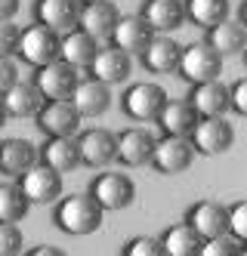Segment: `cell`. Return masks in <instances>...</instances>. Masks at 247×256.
Returning a JSON list of instances; mask_svg holds the SVG:
<instances>
[{"label": "cell", "instance_id": "obj_14", "mask_svg": "<svg viewBox=\"0 0 247 256\" xmlns=\"http://www.w3.org/2000/svg\"><path fill=\"white\" fill-rule=\"evenodd\" d=\"M81 0H37L34 4V19L37 25H47L56 34H65L71 28H78L81 19Z\"/></svg>", "mask_w": 247, "mask_h": 256}, {"label": "cell", "instance_id": "obj_19", "mask_svg": "<svg viewBox=\"0 0 247 256\" xmlns=\"http://www.w3.org/2000/svg\"><path fill=\"white\" fill-rule=\"evenodd\" d=\"M185 222L201 234V241L225 234V207L219 204V200H207V198L195 200V204L185 210Z\"/></svg>", "mask_w": 247, "mask_h": 256}, {"label": "cell", "instance_id": "obj_23", "mask_svg": "<svg viewBox=\"0 0 247 256\" xmlns=\"http://www.w3.org/2000/svg\"><path fill=\"white\" fill-rule=\"evenodd\" d=\"M44 93L37 90L34 80H22L19 78L7 93H4V105H7V114L10 118H34L44 105Z\"/></svg>", "mask_w": 247, "mask_h": 256}, {"label": "cell", "instance_id": "obj_36", "mask_svg": "<svg viewBox=\"0 0 247 256\" xmlns=\"http://www.w3.org/2000/svg\"><path fill=\"white\" fill-rule=\"evenodd\" d=\"M19 78H22V74H19V62H16V56H0V96H4Z\"/></svg>", "mask_w": 247, "mask_h": 256}, {"label": "cell", "instance_id": "obj_1", "mask_svg": "<svg viewBox=\"0 0 247 256\" xmlns=\"http://www.w3.org/2000/svg\"><path fill=\"white\" fill-rule=\"evenodd\" d=\"M102 219H105V210L93 200L90 192H78V194L62 198L56 204V213H53V222L65 234H74V238H87L93 232H99Z\"/></svg>", "mask_w": 247, "mask_h": 256}, {"label": "cell", "instance_id": "obj_24", "mask_svg": "<svg viewBox=\"0 0 247 256\" xmlns=\"http://www.w3.org/2000/svg\"><path fill=\"white\" fill-rule=\"evenodd\" d=\"M155 120L161 124V130L167 136H188L198 124V112L192 108L188 99H167Z\"/></svg>", "mask_w": 247, "mask_h": 256}, {"label": "cell", "instance_id": "obj_11", "mask_svg": "<svg viewBox=\"0 0 247 256\" xmlns=\"http://www.w3.org/2000/svg\"><path fill=\"white\" fill-rule=\"evenodd\" d=\"M34 120L47 136H78L84 118L74 112V105L68 99H47L41 105V112L34 114Z\"/></svg>", "mask_w": 247, "mask_h": 256}, {"label": "cell", "instance_id": "obj_37", "mask_svg": "<svg viewBox=\"0 0 247 256\" xmlns=\"http://www.w3.org/2000/svg\"><path fill=\"white\" fill-rule=\"evenodd\" d=\"M229 112L247 114V80H244V78H238V80L229 86Z\"/></svg>", "mask_w": 247, "mask_h": 256}, {"label": "cell", "instance_id": "obj_30", "mask_svg": "<svg viewBox=\"0 0 247 256\" xmlns=\"http://www.w3.org/2000/svg\"><path fill=\"white\" fill-rule=\"evenodd\" d=\"M31 210V200L19 182H0V222H22Z\"/></svg>", "mask_w": 247, "mask_h": 256}, {"label": "cell", "instance_id": "obj_2", "mask_svg": "<svg viewBox=\"0 0 247 256\" xmlns=\"http://www.w3.org/2000/svg\"><path fill=\"white\" fill-rule=\"evenodd\" d=\"M222 56L207 44V40H198V44H188L182 46L179 52V78H185L188 84H204V80H216L222 74Z\"/></svg>", "mask_w": 247, "mask_h": 256}, {"label": "cell", "instance_id": "obj_4", "mask_svg": "<svg viewBox=\"0 0 247 256\" xmlns=\"http://www.w3.org/2000/svg\"><path fill=\"white\" fill-rule=\"evenodd\" d=\"M151 167L164 176H179L195 164V145L188 136H161L155 142V152H151Z\"/></svg>", "mask_w": 247, "mask_h": 256}, {"label": "cell", "instance_id": "obj_13", "mask_svg": "<svg viewBox=\"0 0 247 256\" xmlns=\"http://www.w3.org/2000/svg\"><path fill=\"white\" fill-rule=\"evenodd\" d=\"M90 74L96 78V80H102V84H124L127 78H130V71H133V56H127L124 50H118V46H99L96 50V56H93V62H90Z\"/></svg>", "mask_w": 247, "mask_h": 256}, {"label": "cell", "instance_id": "obj_35", "mask_svg": "<svg viewBox=\"0 0 247 256\" xmlns=\"http://www.w3.org/2000/svg\"><path fill=\"white\" fill-rule=\"evenodd\" d=\"M19 38H22V28L13 19L0 22V56H16L19 52Z\"/></svg>", "mask_w": 247, "mask_h": 256}, {"label": "cell", "instance_id": "obj_39", "mask_svg": "<svg viewBox=\"0 0 247 256\" xmlns=\"http://www.w3.org/2000/svg\"><path fill=\"white\" fill-rule=\"evenodd\" d=\"M28 253H31V256H62L59 247H47V244H44V247H34V250H28Z\"/></svg>", "mask_w": 247, "mask_h": 256}, {"label": "cell", "instance_id": "obj_18", "mask_svg": "<svg viewBox=\"0 0 247 256\" xmlns=\"http://www.w3.org/2000/svg\"><path fill=\"white\" fill-rule=\"evenodd\" d=\"M179 52H182V46L176 44V38L155 34V38L148 40V46L142 50V65L151 74H173L179 68Z\"/></svg>", "mask_w": 247, "mask_h": 256}, {"label": "cell", "instance_id": "obj_38", "mask_svg": "<svg viewBox=\"0 0 247 256\" xmlns=\"http://www.w3.org/2000/svg\"><path fill=\"white\" fill-rule=\"evenodd\" d=\"M19 10H22V0H0V22L16 19Z\"/></svg>", "mask_w": 247, "mask_h": 256}, {"label": "cell", "instance_id": "obj_20", "mask_svg": "<svg viewBox=\"0 0 247 256\" xmlns=\"http://www.w3.org/2000/svg\"><path fill=\"white\" fill-rule=\"evenodd\" d=\"M139 16L155 34H170V31L182 28L185 6H182V0H145Z\"/></svg>", "mask_w": 247, "mask_h": 256}, {"label": "cell", "instance_id": "obj_22", "mask_svg": "<svg viewBox=\"0 0 247 256\" xmlns=\"http://www.w3.org/2000/svg\"><path fill=\"white\" fill-rule=\"evenodd\" d=\"M41 164L59 170V173H71L74 167H81V148H78V136H47V145L41 152Z\"/></svg>", "mask_w": 247, "mask_h": 256}, {"label": "cell", "instance_id": "obj_33", "mask_svg": "<svg viewBox=\"0 0 247 256\" xmlns=\"http://www.w3.org/2000/svg\"><path fill=\"white\" fill-rule=\"evenodd\" d=\"M121 253H127V256H164V244L155 234H136L121 247Z\"/></svg>", "mask_w": 247, "mask_h": 256}, {"label": "cell", "instance_id": "obj_28", "mask_svg": "<svg viewBox=\"0 0 247 256\" xmlns=\"http://www.w3.org/2000/svg\"><path fill=\"white\" fill-rule=\"evenodd\" d=\"M161 244H164V256H198L204 241L188 222H176V226L164 228Z\"/></svg>", "mask_w": 247, "mask_h": 256}, {"label": "cell", "instance_id": "obj_9", "mask_svg": "<svg viewBox=\"0 0 247 256\" xmlns=\"http://www.w3.org/2000/svg\"><path fill=\"white\" fill-rule=\"evenodd\" d=\"M19 188L25 192L31 204H53L62 198V173L37 160L34 167H28L19 176Z\"/></svg>", "mask_w": 247, "mask_h": 256}, {"label": "cell", "instance_id": "obj_3", "mask_svg": "<svg viewBox=\"0 0 247 256\" xmlns=\"http://www.w3.org/2000/svg\"><path fill=\"white\" fill-rule=\"evenodd\" d=\"M167 102V90L155 80H139V84H130L124 90V96H121V108H124V114L133 118V120H139V124H151L158 118V112L164 108Z\"/></svg>", "mask_w": 247, "mask_h": 256}, {"label": "cell", "instance_id": "obj_31", "mask_svg": "<svg viewBox=\"0 0 247 256\" xmlns=\"http://www.w3.org/2000/svg\"><path fill=\"white\" fill-rule=\"evenodd\" d=\"M198 253L201 256H241L244 247H241L238 238H232L229 232H225V234H216V238H207Z\"/></svg>", "mask_w": 247, "mask_h": 256}, {"label": "cell", "instance_id": "obj_25", "mask_svg": "<svg viewBox=\"0 0 247 256\" xmlns=\"http://www.w3.org/2000/svg\"><path fill=\"white\" fill-rule=\"evenodd\" d=\"M41 160L37 148L28 142V139H0V173L7 176H22L28 167Z\"/></svg>", "mask_w": 247, "mask_h": 256}, {"label": "cell", "instance_id": "obj_32", "mask_svg": "<svg viewBox=\"0 0 247 256\" xmlns=\"http://www.w3.org/2000/svg\"><path fill=\"white\" fill-rule=\"evenodd\" d=\"M25 253V234L19 222H0V256H19Z\"/></svg>", "mask_w": 247, "mask_h": 256}, {"label": "cell", "instance_id": "obj_17", "mask_svg": "<svg viewBox=\"0 0 247 256\" xmlns=\"http://www.w3.org/2000/svg\"><path fill=\"white\" fill-rule=\"evenodd\" d=\"M151 38H155V31L145 25L142 16H121L115 31H111V40L108 44L124 50L127 56H142V50L148 46Z\"/></svg>", "mask_w": 247, "mask_h": 256}, {"label": "cell", "instance_id": "obj_15", "mask_svg": "<svg viewBox=\"0 0 247 256\" xmlns=\"http://www.w3.org/2000/svg\"><path fill=\"white\" fill-rule=\"evenodd\" d=\"M188 102L198 112V118H225L229 114V86L219 78L204 80V84H192Z\"/></svg>", "mask_w": 247, "mask_h": 256}, {"label": "cell", "instance_id": "obj_21", "mask_svg": "<svg viewBox=\"0 0 247 256\" xmlns=\"http://www.w3.org/2000/svg\"><path fill=\"white\" fill-rule=\"evenodd\" d=\"M158 136H151L142 126H130L118 136V160L127 164V167H142V164L151 160V152H155Z\"/></svg>", "mask_w": 247, "mask_h": 256}, {"label": "cell", "instance_id": "obj_7", "mask_svg": "<svg viewBox=\"0 0 247 256\" xmlns=\"http://www.w3.org/2000/svg\"><path fill=\"white\" fill-rule=\"evenodd\" d=\"M90 194L93 200L108 213V210H124L133 204L136 198V186L127 173H99L90 182Z\"/></svg>", "mask_w": 247, "mask_h": 256}, {"label": "cell", "instance_id": "obj_8", "mask_svg": "<svg viewBox=\"0 0 247 256\" xmlns=\"http://www.w3.org/2000/svg\"><path fill=\"white\" fill-rule=\"evenodd\" d=\"M78 148H81V164L102 170L118 160V133L105 130V126H90V130L78 133Z\"/></svg>", "mask_w": 247, "mask_h": 256}, {"label": "cell", "instance_id": "obj_16", "mask_svg": "<svg viewBox=\"0 0 247 256\" xmlns=\"http://www.w3.org/2000/svg\"><path fill=\"white\" fill-rule=\"evenodd\" d=\"M68 102L74 105V112L81 118H102L111 105V90H108V84H102L96 78H87V80H78Z\"/></svg>", "mask_w": 247, "mask_h": 256}, {"label": "cell", "instance_id": "obj_40", "mask_svg": "<svg viewBox=\"0 0 247 256\" xmlns=\"http://www.w3.org/2000/svg\"><path fill=\"white\" fill-rule=\"evenodd\" d=\"M10 120V114H7V105H4V96H0V126H4Z\"/></svg>", "mask_w": 247, "mask_h": 256}, {"label": "cell", "instance_id": "obj_12", "mask_svg": "<svg viewBox=\"0 0 247 256\" xmlns=\"http://www.w3.org/2000/svg\"><path fill=\"white\" fill-rule=\"evenodd\" d=\"M121 19L118 6L111 0H93V4H84L81 6V19H78V28L87 31L93 40H111V31H115Z\"/></svg>", "mask_w": 247, "mask_h": 256}, {"label": "cell", "instance_id": "obj_41", "mask_svg": "<svg viewBox=\"0 0 247 256\" xmlns=\"http://www.w3.org/2000/svg\"><path fill=\"white\" fill-rule=\"evenodd\" d=\"M81 4H93V0H81Z\"/></svg>", "mask_w": 247, "mask_h": 256}, {"label": "cell", "instance_id": "obj_10", "mask_svg": "<svg viewBox=\"0 0 247 256\" xmlns=\"http://www.w3.org/2000/svg\"><path fill=\"white\" fill-rule=\"evenodd\" d=\"M78 80H81V71L71 68L62 59H53L50 65H41L34 74V84L44 93V99H71Z\"/></svg>", "mask_w": 247, "mask_h": 256}, {"label": "cell", "instance_id": "obj_6", "mask_svg": "<svg viewBox=\"0 0 247 256\" xmlns=\"http://www.w3.org/2000/svg\"><path fill=\"white\" fill-rule=\"evenodd\" d=\"M59 44H62V34H56L47 25H28L22 28V38H19V52L28 65L41 68L50 65L53 59H59Z\"/></svg>", "mask_w": 247, "mask_h": 256}, {"label": "cell", "instance_id": "obj_26", "mask_svg": "<svg viewBox=\"0 0 247 256\" xmlns=\"http://www.w3.org/2000/svg\"><path fill=\"white\" fill-rule=\"evenodd\" d=\"M96 50H99V40H93L90 34H87V31H81V28H71V31H65V34H62L59 59H62V62H68L71 68L84 71V68H90L93 56H96Z\"/></svg>", "mask_w": 247, "mask_h": 256}, {"label": "cell", "instance_id": "obj_5", "mask_svg": "<svg viewBox=\"0 0 247 256\" xmlns=\"http://www.w3.org/2000/svg\"><path fill=\"white\" fill-rule=\"evenodd\" d=\"M188 139L195 145V154L216 158V154H225L235 145V126L225 118H198Z\"/></svg>", "mask_w": 247, "mask_h": 256}, {"label": "cell", "instance_id": "obj_34", "mask_svg": "<svg viewBox=\"0 0 247 256\" xmlns=\"http://www.w3.org/2000/svg\"><path fill=\"white\" fill-rule=\"evenodd\" d=\"M225 232L244 244V238H247V204L244 200H235L232 207H225Z\"/></svg>", "mask_w": 247, "mask_h": 256}, {"label": "cell", "instance_id": "obj_29", "mask_svg": "<svg viewBox=\"0 0 247 256\" xmlns=\"http://www.w3.org/2000/svg\"><path fill=\"white\" fill-rule=\"evenodd\" d=\"M182 6H185V19L201 28H213V25L225 22L232 12L229 0H182Z\"/></svg>", "mask_w": 247, "mask_h": 256}, {"label": "cell", "instance_id": "obj_27", "mask_svg": "<svg viewBox=\"0 0 247 256\" xmlns=\"http://www.w3.org/2000/svg\"><path fill=\"white\" fill-rule=\"evenodd\" d=\"M207 44H210L222 59L241 56L244 46H247V28H244V22L225 19V22H219L213 28H207Z\"/></svg>", "mask_w": 247, "mask_h": 256}]
</instances>
